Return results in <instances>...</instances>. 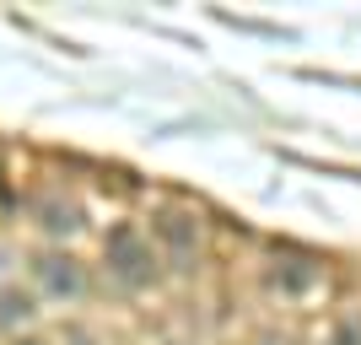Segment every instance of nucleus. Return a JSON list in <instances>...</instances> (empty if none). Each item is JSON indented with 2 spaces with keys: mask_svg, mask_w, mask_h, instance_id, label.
Masks as SVG:
<instances>
[{
  "mask_svg": "<svg viewBox=\"0 0 361 345\" xmlns=\"http://www.w3.org/2000/svg\"><path fill=\"white\" fill-rule=\"evenodd\" d=\"M313 265H307V259H286V270H275V281H281V286H286V291H302V286H307V281H313Z\"/></svg>",
  "mask_w": 361,
  "mask_h": 345,
  "instance_id": "5",
  "label": "nucleus"
},
{
  "mask_svg": "<svg viewBox=\"0 0 361 345\" xmlns=\"http://www.w3.org/2000/svg\"><path fill=\"white\" fill-rule=\"evenodd\" d=\"M329 345H361V318H340L329 334Z\"/></svg>",
  "mask_w": 361,
  "mask_h": 345,
  "instance_id": "7",
  "label": "nucleus"
},
{
  "mask_svg": "<svg viewBox=\"0 0 361 345\" xmlns=\"http://www.w3.org/2000/svg\"><path fill=\"white\" fill-rule=\"evenodd\" d=\"M22 345H38V340H22Z\"/></svg>",
  "mask_w": 361,
  "mask_h": 345,
  "instance_id": "9",
  "label": "nucleus"
},
{
  "mask_svg": "<svg viewBox=\"0 0 361 345\" xmlns=\"http://www.w3.org/2000/svg\"><path fill=\"white\" fill-rule=\"evenodd\" d=\"M22 318H32V297L16 291V286H6V291H0V329H11Z\"/></svg>",
  "mask_w": 361,
  "mask_h": 345,
  "instance_id": "4",
  "label": "nucleus"
},
{
  "mask_svg": "<svg viewBox=\"0 0 361 345\" xmlns=\"http://www.w3.org/2000/svg\"><path fill=\"white\" fill-rule=\"evenodd\" d=\"M75 345H92V340H81V334H75Z\"/></svg>",
  "mask_w": 361,
  "mask_h": 345,
  "instance_id": "8",
  "label": "nucleus"
},
{
  "mask_svg": "<svg viewBox=\"0 0 361 345\" xmlns=\"http://www.w3.org/2000/svg\"><path fill=\"white\" fill-rule=\"evenodd\" d=\"M103 254H108V270L119 275L124 286H151V275H157V254H151V243L140 238L130 222H119L108 232Z\"/></svg>",
  "mask_w": 361,
  "mask_h": 345,
  "instance_id": "1",
  "label": "nucleus"
},
{
  "mask_svg": "<svg viewBox=\"0 0 361 345\" xmlns=\"http://www.w3.org/2000/svg\"><path fill=\"white\" fill-rule=\"evenodd\" d=\"M157 232H162V243L173 248V265H178V270H195V222L178 216V210H167V216H157Z\"/></svg>",
  "mask_w": 361,
  "mask_h": 345,
  "instance_id": "3",
  "label": "nucleus"
},
{
  "mask_svg": "<svg viewBox=\"0 0 361 345\" xmlns=\"http://www.w3.org/2000/svg\"><path fill=\"white\" fill-rule=\"evenodd\" d=\"M44 216H49L44 226H54V232H71V226H81V210H75V205H44Z\"/></svg>",
  "mask_w": 361,
  "mask_h": 345,
  "instance_id": "6",
  "label": "nucleus"
},
{
  "mask_svg": "<svg viewBox=\"0 0 361 345\" xmlns=\"http://www.w3.org/2000/svg\"><path fill=\"white\" fill-rule=\"evenodd\" d=\"M38 281H44V291H54V297H81L87 275H81V265H75L71 254H44L38 259Z\"/></svg>",
  "mask_w": 361,
  "mask_h": 345,
  "instance_id": "2",
  "label": "nucleus"
}]
</instances>
